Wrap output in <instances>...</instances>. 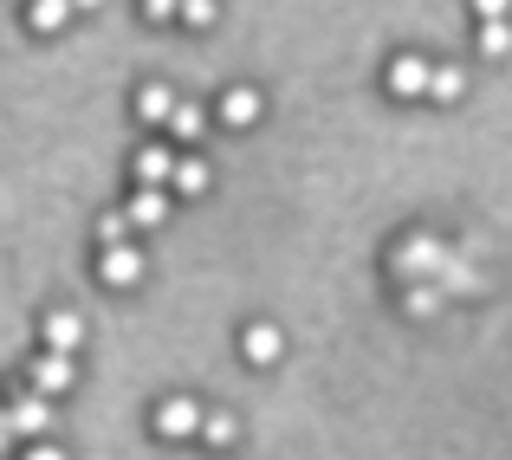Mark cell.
Here are the masks:
<instances>
[{"label": "cell", "instance_id": "cell-2", "mask_svg": "<svg viewBox=\"0 0 512 460\" xmlns=\"http://www.w3.org/2000/svg\"><path fill=\"white\" fill-rule=\"evenodd\" d=\"M52 422H59V415H52V396H39V389H26L20 402H13L7 409V422H0V435H52Z\"/></svg>", "mask_w": 512, "mask_h": 460}, {"label": "cell", "instance_id": "cell-1", "mask_svg": "<svg viewBox=\"0 0 512 460\" xmlns=\"http://www.w3.org/2000/svg\"><path fill=\"white\" fill-rule=\"evenodd\" d=\"M441 266H448V247H441V240H428V234H409L396 247V273L402 279H441Z\"/></svg>", "mask_w": 512, "mask_h": 460}, {"label": "cell", "instance_id": "cell-20", "mask_svg": "<svg viewBox=\"0 0 512 460\" xmlns=\"http://www.w3.org/2000/svg\"><path fill=\"white\" fill-rule=\"evenodd\" d=\"M201 124H208V117H201V104H182L169 130H175V137H182V143H195V137H201Z\"/></svg>", "mask_w": 512, "mask_h": 460}, {"label": "cell", "instance_id": "cell-9", "mask_svg": "<svg viewBox=\"0 0 512 460\" xmlns=\"http://www.w3.org/2000/svg\"><path fill=\"white\" fill-rule=\"evenodd\" d=\"M175 111H182V98H175L169 85H143L137 91V117L143 124H175Z\"/></svg>", "mask_w": 512, "mask_h": 460}, {"label": "cell", "instance_id": "cell-19", "mask_svg": "<svg viewBox=\"0 0 512 460\" xmlns=\"http://www.w3.org/2000/svg\"><path fill=\"white\" fill-rule=\"evenodd\" d=\"M428 98L454 104V98H461V72H454V65H435V91H428Z\"/></svg>", "mask_w": 512, "mask_h": 460}, {"label": "cell", "instance_id": "cell-25", "mask_svg": "<svg viewBox=\"0 0 512 460\" xmlns=\"http://www.w3.org/2000/svg\"><path fill=\"white\" fill-rule=\"evenodd\" d=\"M26 460H65V454H59V448H33Z\"/></svg>", "mask_w": 512, "mask_h": 460}, {"label": "cell", "instance_id": "cell-14", "mask_svg": "<svg viewBox=\"0 0 512 460\" xmlns=\"http://www.w3.org/2000/svg\"><path fill=\"white\" fill-rule=\"evenodd\" d=\"M480 52H487V59H506L512 52V20H480Z\"/></svg>", "mask_w": 512, "mask_h": 460}, {"label": "cell", "instance_id": "cell-5", "mask_svg": "<svg viewBox=\"0 0 512 460\" xmlns=\"http://www.w3.org/2000/svg\"><path fill=\"white\" fill-rule=\"evenodd\" d=\"M175 169H182V156H175L169 143H150V150H137V188H169Z\"/></svg>", "mask_w": 512, "mask_h": 460}, {"label": "cell", "instance_id": "cell-10", "mask_svg": "<svg viewBox=\"0 0 512 460\" xmlns=\"http://www.w3.org/2000/svg\"><path fill=\"white\" fill-rule=\"evenodd\" d=\"M221 124H234V130L260 124V91H253V85H234V91L221 98Z\"/></svg>", "mask_w": 512, "mask_h": 460}, {"label": "cell", "instance_id": "cell-18", "mask_svg": "<svg viewBox=\"0 0 512 460\" xmlns=\"http://www.w3.org/2000/svg\"><path fill=\"white\" fill-rule=\"evenodd\" d=\"M130 227H137L130 214H104V221H98V247H124V234H130Z\"/></svg>", "mask_w": 512, "mask_h": 460}, {"label": "cell", "instance_id": "cell-12", "mask_svg": "<svg viewBox=\"0 0 512 460\" xmlns=\"http://www.w3.org/2000/svg\"><path fill=\"white\" fill-rule=\"evenodd\" d=\"M240 350H247V363H273L279 350H286V337H279L273 324H247V331H240Z\"/></svg>", "mask_w": 512, "mask_h": 460}, {"label": "cell", "instance_id": "cell-11", "mask_svg": "<svg viewBox=\"0 0 512 460\" xmlns=\"http://www.w3.org/2000/svg\"><path fill=\"white\" fill-rule=\"evenodd\" d=\"M130 221L137 227H163L169 221V188H137V195H130Z\"/></svg>", "mask_w": 512, "mask_h": 460}, {"label": "cell", "instance_id": "cell-8", "mask_svg": "<svg viewBox=\"0 0 512 460\" xmlns=\"http://www.w3.org/2000/svg\"><path fill=\"white\" fill-rule=\"evenodd\" d=\"M33 389H39V396H59V389H72V357H65V350H46V357L33 363Z\"/></svg>", "mask_w": 512, "mask_h": 460}, {"label": "cell", "instance_id": "cell-21", "mask_svg": "<svg viewBox=\"0 0 512 460\" xmlns=\"http://www.w3.org/2000/svg\"><path fill=\"white\" fill-rule=\"evenodd\" d=\"M461 286H474V273L461 266V253H448V266H441V292H461Z\"/></svg>", "mask_w": 512, "mask_h": 460}, {"label": "cell", "instance_id": "cell-17", "mask_svg": "<svg viewBox=\"0 0 512 460\" xmlns=\"http://www.w3.org/2000/svg\"><path fill=\"white\" fill-rule=\"evenodd\" d=\"M201 188H208V162L182 156V169H175V195H201Z\"/></svg>", "mask_w": 512, "mask_h": 460}, {"label": "cell", "instance_id": "cell-24", "mask_svg": "<svg viewBox=\"0 0 512 460\" xmlns=\"http://www.w3.org/2000/svg\"><path fill=\"white\" fill-rule=\"evenodd\" d=\"M467 7H474L480 20H506V13H512V0H467Z\"/></svg>", "mask_w": 512, "mask_h": 460}, {"label": "cell", "instance_id": "cell-26", "mask_svg": "<svg viewBox=\"0 0 512 460\" xmlns=\"http://www.w3.org/2000/svg\"><path fill=\"white\" fill-rule=\"evenodd\" d=\"M78 7H104V0H78Z\"/></svg>", "mask_w": 512, "mask_h": 460}, {"label": "cell", "instance_id": "cell-3", "mask_svg": "<svg viewBox=\"0 0 512 460\" xmlns=\"http://www.w3.org/2000/svg\"><path fill=\"white\" fill-rule=\"evenodd\" d=\"M389 91H396V98H428V91H435V65H428L422 52H396V59H389Z\"/></svg>", "mask_w": 512, "mask_h": 460}, {"label": "cell", "instance_id": "cell-22", "mask_svg": "<svg viewBox=\"0 0 512 460\" xmlns=\"http://www.w3.org/2000/svg\"><path fill=\"white\" fill-rule=\"evenodd\" d=\"M182 26H214V0H182Z\"/></svg>", "mask_w": 512, "mask_h": 460}, {"label": "cell", "instance_id": "cell-6", "mask_svg": "<svg viewBox=\"0 0 512 460\" xmlns=\"http://www.w3.org/2000/svg\"><path fill=\"white\" fill-rule=\"evenodd\" d=\"M98 279H104V286H137V279H143V253L137 247H104Z\"/></svg>", "mask_w": 512, "mask_h": 460}, {"label": "cell", "instance_id": "cell-13", "mask_svg": "<svg viewBox=\"0 0 512 460\" xmlns=\"http://www.w3.org/2000/svg\"><path fill=\"white\" fill-rule=\"evenodd\" d=\"M72 7L78 0H33V7H26V26H33V33H59V26L72 20Z\"/></svg>", "mask_w": 512, "mask_h": 460}, {"label": "cell", "instance_id": "cell-15", "mask_svg": "<svg viewBox=\"0 0 512 460\" xmlns=\"http://www.w3.org/2000/svg\"><path fill=\"white\" fill-rule=\"evenodd\" d=\"M201 441H208V448H234V441H240V422H234V415H221V409H214L208 422H201Z\"/></svg>", "mask_w": 512, "mask_h": 460}, {"label": "cell", "instance_id": "cell-23", "mask_svg": "<svg viewBox=\"0 0 512 460\" xmlns=\"http://www.w3.org/2000/svg\"><path fill=\"white\" fill-rule=\"evenodd\" d=\"M143 13L150 20H182V0H143Z\"/></svg>", "mask_w": 512, "mask_h": 460}, {"label": "cell", "instance_id": "cell-16", "mask_svg": "<svg viewBox=\"0 0 512 460\" xmlns=\"http://www.w3.org/2000/svg\"><path fill=\"white\" fill-rule=\"evenodd\" d=\"M441 299H448V292H441V279H422V286H409V311H415V318H435Z\"/></svg>", "mask_w": 512, "mask_h": 460}, {"label": "cell", "instance_id": "cell-4", "mask_svg": "<svg viewBox=\"0 0 512 460\" xmlns=\"http://www.w3.org/2000/svg\"><path fill=\"white\" fill-rule=\"evenodd\" d=\"M201 422H208V409H201V402H188V396H169L163 409H156V435H169V441L201 435Z\"/></svg>", "mask_w": 512, "mask_h": 460}, {"label": "cell", "instance_id": "cell-7", "mask_svg": "<svg viewBox=\"0 0 512 460\" xmlns=\"http://www.w3.org/2000/svg\"><path fill=\"white\" fill-rule=\"evenodd\" d=\"M39 337H46V350H65V357H72V350L85 344V324H78L72 311H46V324H39Z\"/></svg>", "mask_w": 512, "mask_h": 460}]
</instances>
